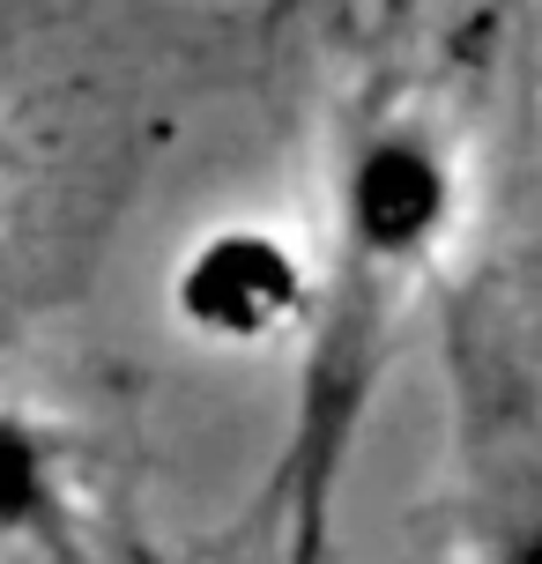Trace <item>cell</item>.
Masks as SVG:
<instances>
[{
  "instance_id": "cell-2",
  "label": "cell",
  "mask_w": 542,
  "mask_h": 564,
  "mask_svg": "<svg viewBox=\"0 0 542 564\" xmlns=\"http://www.w3.org/2000/svg\"><path fill=\"white\" fill-rule=\"evenodd\" d=\"M164 305L178 335L216 357L305 349L319 312V238H297L275 216H224L178 246Z\"/></svg>"
},
{
  "instance_id": "cell-3",
  "label": "cell",
  "mask_w": 542,
  "mask_h": 564,
  "mask_svg": "<svg viewBox=\"0 0 542 564\" xmlns=\"http://www.w3.org/2000/svg\"><path fill=\"white\" fill-rule=\"evenodd\" d=\"M75 528H83V506H75L67 438L30 401L0 394V550L67 557Z\"/></svg>"
},
{
  "instance_id": "cell-4",
  "label": "cell",
  "mask_w": 542,
  "mask_h": 564,
  "mask_svg": "<svg viewBox=\"0 0 542 564\" xmlns=\"http://www.w3.org/2000/svg\"><path fill=\"white\" fill-rule=\"evenodd\" d=\"M484 564H542V498H513L490 520Z\"/></svg>"
},
{
  "instance_id": "cell-1",
  "label": "cell",
  "mask_w": 542,
  "mask_h": 564,
  "mask_svg": "<svg viewBox=\"0 0 542 564\" xmlns=\"http://www.w3.org/2000/svg\"><path fill=\"white\" fill-rule=\"evenodd\" d=\"M468 224V149L454 119L424 97L357 105L327 164L319 200V312L297 349V409H290L268 512L283 528V564L327 557V512L371 416V394L394 365L401 319L424 282L446 268Z\"/></svg>"
}]
</instances>
